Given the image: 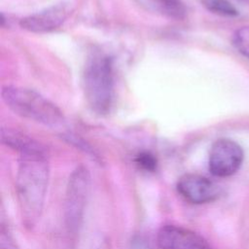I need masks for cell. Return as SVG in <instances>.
<instances>
[{
	"mask_svg": "<svg viewBox=\"0 0 249 249\" xmlns=\"http://www.w3.org/2000/svg\"><path fill=\"white\" fill-rule=\"evenodd\" d=\"M135 164L142 170L147 172H154L158 167L157 158L150 152H139L134 158Z\"/></svg>",
	"mask_w": 249,
	"mask_h": 249,
	"instance_id": "4fadbf2b",
	"label": "cell"
},
{
	"mask_svg": "<svg viewBox=\"0 0 249 249\" xmlns=\"http://www.w3.org/2000/svg\"><path fill=\"white\" fill-rule=\"evenodd\" d=\"M146 9L174 19L186 16V8L181 0H137Z\"/></svg>",
	"mask_w": 249,
	"mask_h": 249,
	"instance_id": "30bf717a",
	"label": "cell"
},
{
	"mask_svg": "<svg viewBox=\"0 0 249 249\" xmlns=\"http://www.w3.org/2000/svg\"><path fill=\"white\" fill-rule=\"evenodd\" d=\"M232 44L243 56L249 59V25L242 26L234 32Z\"/></svg>",
	"mask_w": 249,
	"mask_h": 249,
	"instance_id": "7c38bea8",
	"label": "cell"
},
{
	"mask_svg": "<svg viewBox=\"0 0 249 249\" xmlns=\"http://www.w3.org/2000/svg\"><path fill=\"white\" fill-rule=\"evenodd\" d=\"M176 189L185 200L193 204L212 202L221 195V189L216 183L198 174L181 176L177 181Z\"/></svg>",
	"mask_w": 249,
	"mask_h": 249,
	"instance_id": "8992f818",
	"label": "cell"
},
{
	"mask_svg": "<svg viewBox=\"0 0 249 249\" xmlns=\"http://www.w3.org/2000/svg\"><path fill=\"white\" fill-rule=\"evenodd\" d=\"M90 188L89 169L77 166L69 176L64 197V222L70 234H76L83 223Z\"/></svg>",
	"mask_w": 249,
	"mask_h": 249,
	"instance_id": "277c9868",
	"label": "cell"
},
{
	"mask_svg": "<svg viewBox=\"0 0 249 249\" xmlns=\"http://www.w3.org/2000/svg\"><path fill=\"white\" fill-rule=\"evenodd\" d=\"M160 249H212L207 240L197 232L177 225H164L157 233Z\"/></svg>",
	"mask_w": 249,
	"mask_h": 249,
	"instance_id": "52a82bcc",
	"label": "cell"
},
{
	"mask_svg": "<svg viewBox=\"0 0 249 249\" xmlns=\"http://www.w3.org/2000/svg\"><path fill=\"white\" fill-rule=\"evenodd\" d=\"M95 249H111V243L108 238H103L98 245L95 247Z\"/></svg>",
	"mask_w": 249,
	"mask_h": 249,
	"instance_id": "2e32d148",
	"label": "cell"
},
{
	"mask_svg": "<svg viewBox=\"0 0 249 249\" xmlns=\"http://www.w3.org/2000/svg\"><path fill=\"white\" fill-rule=\"evenodd\" d=\"M1 141L4 145L18 152L19 155L46 152L44 147L39 142L18 130L11 128L1 129Z\"/></svg>",
	"mask_w": 249,
	"mask_h": 249,
	"instance_id": "9c48e42d",
	"label": "cell"
},
{
	"mask_svg": "<svg viewBox=\"0 0 249 249\" xmlns=\"http://www.w3.org/2000/svg\"><path fill=\"white\" fill-rule=\"evenodd\" d=\"M242 1H244V2H246V3H249V0H242Z\"/></svg>",
	"mask_w": 249,
	"mask_h": 249,
	"instance_id": "e0dca14e",
	"label": "cell"
},
{
	"mask_svg": "<svg viewBox=\"0 0 249 249\" xmlns=\"http://www.w3.org/2000/svg\"><path fill=\"white\" fill-rule=\"evenodd\" d=\"M1 96L7 107L22 118L49 126H57L64 122L62 112L55 104L33 89L6 86Z\"/></svg>",
	"mask_w": 249,
	"mask_h": 249,
	"instance_id": "7a4b0ae2",
	"label": "cell"
},
{
	"mask_svg": "<svg viewBox=\"0 0 249 249\" xmlns=\"http://www.w3.org/2000/svg\"><path fill=\"white\" fill-rule=\"evenodd\" d=\"M243 159V150L239 144L229 138L218 139L209 152V170L216 177H230L238 171Z\"/></svg>",
	"mask_w": 249,
	"mask_h": 249,
	"instance_id": "5b68a950",
	"label": "cell"
},
{
	"mask_svg": "<svg viewBox=\"0 0 249 249\" xmlns=\"http://www.w3.org/2000/svg\"><path fill=\"white\" fill-rule=\"evenodd\" d=\"M203 6L210 12L224 16L236 17L238 11L229 0H202Z\"/></svg>",
	"mask_w": 249,
	"mask_h": 249,
	"instance_id": "8fae6325",
	"label": "cell"
},
{
	"mask_svg": "<svg viewBox=\"0 0 249 249\" xmlns=\"http://www.w3.org/2000/svg\"><path fill=\"white\" fill-rule=\"evenodd\" d=\"M83 88L86 99L93 111L107 113L112 105L114 94L113 62L104 54H94L85 67Z\"/></svg>",
	"mask_w": 249,
	"mask_h": 249,
	"instance_id": "3957f363",
	"label": "cell"
},
{
	"mask_svg": "<svg viewBox=\"0 0 249 249\" xmlns=\"http://www.w3.org/2000/svg\"><path fill=\"white\" fill-rule=\"evenodd\" d=\"M0 249H20L9 229H7L4 225L1 226Z\"/></svg>",
	"mask_w": 249,
	"mask_h": 249,
	"instance_id": "5bb4252c",
	"label": "cell"
},
{
	"mask_svg": "<svg viewBox=\"0 0 249 249\" xmlns=\"http://www.w3.org/2000/svg\"><path fill=\"white\" fill-rule=\"evenodd\" d=\"M19 156L16 193L22 224L31 230L37 225L43 212L50 167L46 152Z\"/></svg>",
	"mask_w": 249,
	"mask_h": 249,
	"instance_id": "6da1fadb",
	"label": "cell"
},
{
	"mask_svg": "<svg viewBox=\"0 0 249 249\" xmlns=\"http://www.w3.org/2000/svg\"><path fill=\"white\" fill-rule=\"evenodd\" d=\"M128 249H152L149 242L142 236H135L131 239Z\"/></svg>",
	"mask_w": 249,
	"mask_h": 249,
	"instance_id": "9a60e30c",
	"label": "cell"
},
{
	"mask_svg": "<svg viewBox=\"0 0 249 249\" xmlns=\"http://www.w3.org/2000/svg\"><path fill=\"white\" fill-rule=\"evenodd\" d=\"M70 7L61 3L20 19L21 28L33 33L50 32L59 27L70 14Z\"/></svg>",
	"mask_w": 249,
	"mask_h": 249,
	"instance_id": "ba28073f",
	"label": "cell"
}]
</instances>
